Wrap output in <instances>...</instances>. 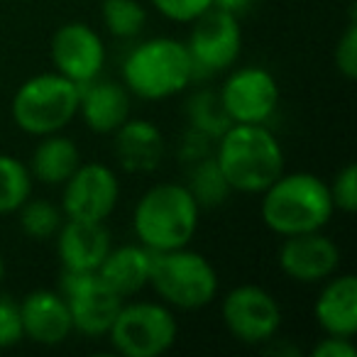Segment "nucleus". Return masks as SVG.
<instances>
[{
	"mask_svg": "<svg viewBox=\"0 0 357 357\" xmlns=\"http://www.w3.org/2000/svg\"><path fill=\"white\" fill-rule=\"evenodd\" d=\"M213 157L233 194H262L284 172V149L267 125L233 123L213 144Z\"/></svg>",
	"mask_w": 357,
	"mask_h": 357,
	"instance_id": "1",
	"label": "nucleus"
},
{
	"mask_svg": "<svg viewBox=\"0 0 357 357\" xmlns=\"http://www.w3.org/2000/svg\"><path fill=\"white\" fill-rule=\"evenodd\" d=\"M220 316L225 331L243 345H264L274 340L284 318L274 294L257 284L230 289L220 303Z\"/></svg>",
	"mask_w": 357,
	"mask_h": 357,
	"instance_id": "8",
	"label": "nucleus"
},
{
	"mask_svg": "<svg viewBox=\"0 0 357 357\" xmlns=\"http://www.w3.org/2000/svg\"><path fill=\"white\" fill-rule=\"evenodd\" d=\"M277 264L296 284H321L340 269V248L323 230L282 238Z\"/></svg>",
	"mask_w": 357,
	"mask_h": 357,
	"instance_id": "14",
	"label": "nucleus"
},
{
	"mask_svg": "<svg viewBox=\"0 0 357 357\" xmlns=\"http://www.w3.org/2000/svg\"><path fill=\"white\" fill-rule=\"evenodd\" d=\"M54 71L84 86L98 79L105 64V45L100 35L86 22H64L56 27L50 45Z\"/></svg>",
	"mask_w": 357,
	"mask_h": 357,
	"instance_id": "13",
	"label": "nucleus"
},
{
	"mask_svg": "<svg viewBox=\"0 0 357 357\" xmlns=\"http://www.w3.org/2000/svg\"><path fill=\"white\" fill-rule=\"evenodd\" d=\"M20 318L22 335L37 345H61L74 333L66 298L61 296V291H52V289H37L27 294L20 301Z\"/></svg>",
	"mask_w": 357,
	"mask_h": 357,
	"instance_id": "15",
	"label": "nucleus"
},
{
	"mask_svg": "<svg viewBox=\"0 0 357 357\" xmlns=\"http://www.w3.org/2000/svg\"><path fill=\"white\" fill-rule=\"evenodd\" d=\"M61 296L66 298V306L71 313L74 333L86 337L108 335L113 318L125 298H120L113 289H108L96 272H61Z\"/></svg>",
	"mask_w": 357,
	"mask_h": 357,
	"instance_id": "12",
	"label": "nucleus"
},
{
	"mask_svg": "<svg viewBox=\"0 0 357 357\" xmlns=\"http://www.w3.org/2000/svg\"><path fill=\"white\" fill-rule=\"evenodd\" d=\"M335 69L342 74V79L352 81L357 76V25L355 20L345 27L342 37L335 47Z\"/></svg>",
	"mask_w": 357,
	"mask_h": 357,
	"instance_id": "30",
	"label": "nucleus"
},
{
	"mask_svg": "<svg viewBox=\"0 0 357 357\" xmlns=\"http://www.w3.org/2000/svg\"><path fill=\"white\" fill-rule=\"evenodd\" d=\"M164 135L149 120L128 118L113 132V152L128 174H152L164 159Z\"/></svg>",
	"mask_w": 357,
	"mask_h": 357,
	"instance_id": "19",
	"label": "nucleus"
},
{
	"mask_svg": "<svg viewBox=\"0 0 357 357\" xmlns=\"http://www.w3.org/2000/svg\"><path fill=\"white\" fill-rule=\"evenodd\" d=\"M331 191V201L335 206V211L342 213H355L357 208V167L352 162H347L342 169H337V174L333 176V181L328 184Z\"/></svg>",
	"mask_w": 357,
	"mask_h": 357,
	"instance_id": "27",
	"label": "nucleus"
},
{
	"mask_svg": "<svg viewBox=\"0 0 357 357\" xmlns=\"http://www.w3.org/2000/svg\"><path fill=\"white\" fill-rule=\"evenodd\" d=\"M61 213L71 220L105 223L118 208V174L100 162H81L79 169L61 184Z\"/></svg>",
	"mask_w": 357,
	"mask_h": 357,
	"instance_id": "10",
	"label": "nucleus"
},
{
	"mask_svg": "<svg viewBox=\"0 0 357 357\" xmlns=\"http://www.w3.org/2000/svg\"><path fill=\"white\" fill-rule=\"evenodd\" d=\"M79 98L81 86L56 71L30 76L13 96V123L32 137L61 132L79 115Z\"/></svg>",
	"mask_w": 357,
	"mask_h": 357,
	"instance_id": "6",
	"label": "nucleus"
},
{
	"mask_svg": "<svg viewBox=\"0 0 357 357\" xmlns=\"http://www.w3.org/2000/svg\"><path fill=\"white\" fill-rule=\"evenodd\" d=\"M32 178L27 164L13 154H0V215H10L32 196Z\"/></svg>",
	"mask_w": 357,
	"mask_h": 357,
	"instance_id": "23",
	"label": "nucleus"
},
{
	"mask_svg": "<svg viewBox=\"0 0 357 357\" xmlns=\"http://www.w3.org/2000/svg\"><path fill=\"white\" fill-rule=\"evenodd\" d=\"M186 50L194 61V81L199 76H213L230 71L243 52V30L240 20L223 10H206L191 22Z\"/></svg>",
	"mask_w": 357,
	"mask_h": 357,
	"instance_id": "9",
	"label": "nucleus"
},
{
	"mask_svg": "<svg viewBox=\"0 0 357 357\" xmlns=\"http://www.w3.org/2000/svg\"><path fill=\"white\" fill-rule=\"evenodd\" d=\"M149 264H152V252L147 248L139 243L123 245L108 250L96 274L120 298H132L149 284Z\"/></svg>",
	"mask_w": 357,
	"mask_h": 357,
	"instance_id": "20",
	"label": "nucleus"
},
{
	"mask_svg": "<svg viewBox=\"0 0 357 357\" xmlns=\"http://www.w3.org/2000/svg\"><path fill=\"white\" fill-rule=\"evenodd\" d=\"M17 213V225L20 230L35 243H45V240H54V235L59 233L61 223H64V213L61 206H54L47 199H27Z\"/></svg>",
	"mask_w": 357,
	"mask_h": 357,
	"instance_id": "24",
	"label": "nucleus"
},
{
	"mask_svg": "<svg viewBox=\"0 0 357 357\" xmlns=\"http://www.w3.org/2000/svg\"><path fill=\"white\" fill-rule=\"evenodd\" d=\"M100 20L113 37L135 40L144 30L147 10L139 0H103L100 3Z\"/></svg>",
	"mask_w": 357,
	"mask_h": 357,
	"instance_id": "25",
	"label": "nucleus"
},
{
	"mask_svg": "<svg viewBox=\"0 0 357 357\" xmlns=\"http://www.w3.org/2000/svg\"><path fill=\"white\" fill-rule=\"evenodd\" d=\"M123 84L142 100H167L194 84V61L186 42L149 37L135 45L123 61Z\"/></svg>",
	"mask_w": 357,
	"mask_h": 357,
	"instance_id": "4",
	"label": "nucleus"
},
{
	"mask_svg": "<svg viewBox=\"0 0 357 357\" xmlns=\"http://www.w3.org/2000/svg\"><path fill=\"white\" fill-rule=\"evenodd\" d=\"M252 3H255V0H213V8H215V10L228 13V15H233V17H238V20H240V17L250 13Z\"/></svg>",
	"mask_w": 357,
	"mask_h": 357,
	"instance_id": "32",
	"label": "nucleus"
},
{
	"mask_svg": "<svg viewBox=\"0 0 357 357\" xmlns=\"http://www.w3.org/2000/svg\"><path fill=\"white\" fill-rule=\"evenodd\" d=\"M335 206L328 181L311 172H282L262 191L259 215L279 238L323 230L331 223Z\"/></svg>",
	"mask_w": 357,
	"mask_h": 357,
	"instance_id": "2",
	"label": "nucleus"
},
{
	"mask_svg": "<svg viewBox=\"0 0 357 357\" xmlns=\"http://www.w3.org/2000/svg\"><path fill=\"white\" fill-rule=\"evenodd\" d=\"M81 164V149L71 137L61 132H52L40 137L35 152L30 157L32 178L45 186H61Z\"/></svg>",
	"mask_w": 357,
	"mask_h": 357,
	"instance_id": "21",
	"label": "nucleus"
},
{
	"mask_svg": "<svg viewBox=\"0 0 357 357\" xmlns=\"http://www.w3.org/2000/svg\"><path fill=\"white\" fill-rule=\"evenodd\" d=\"M218 98L230 123L267 125L279 108V84L264 66H240L220 84Z\"/></svg>",
	"mask_w": 357,
	"mask_h": 357,
	"instance_id": "11",
	"label": "nucleus"
},
{
	"mask_svg": "<svg viewBox=\"0 0 357 357\" xmlns=\"http://www.w3.org/2000/svg\"><path fill=\"white\" fill-rule=\"evenodd\" d=\"M313 318L323 335L355 337L357 333V277L350 272H335L321 282L316 301H313Z\"/></svg>",
	"mask_w": 357,
	"mask_h": 357,
	"instance_id": "17",
	"label": "nucleus"
},
{
	"mask_svg": "<svg viewBox=\"0 0 357 357\" xmlns=\"http://www.w3.org/2000/svg\"><path fill=\"white\" fill-rule=\"evenodd\" d=\"M178 337V321L162 301H130L118 308L108 340L123 357H162Z\"/></svg>",
	"mask_w": 357,
	"mask_h": 357,
	"instance_id": "7",
	"label": "nucleus"
},
{
	"mask_svg": "<svg viewBox=\"0 0 357 357\" xmlns=\"http://www.w3.org/2000/svg\"><path fill=\"white\" fill-rule=\"evenodd\" d=\"M149 3L159 15L181 25H191L196 17L213 8V0H149Z\"/></svg>",
	"mask_w": 357,
	"mask_h": 357,
	"instance_id": "28",
	"label": "nucleus"
},
{
	"mask_svg": "<svg viewBox=\"0 0 357 357\" xmlns=\"http://www.w3.org/2000/svg\"><path fill=\"white\" fill-rule=\"evenodd\" d=\"M54 243L61 269L81 274L98 272L100 262L113 248L105 223H86L71 218H64L59 233L54 235Z\"/></svg>",
	"mask_w": 357,
	"mask_h": 357,
	"instance_id": "16",
	"label": "nucleus"
},
{
	"mask_svg": "<svg viewBox=\"0 0 357 357\" xmlns=\"http://www.w3.org/2000/svg\"><path fill=\"white\" fill-rule=\"evenodd\" d=\"M201 208L186 184L162 181L144 191L132 211V233L149 252L186 248L199 230Z\"/></svg>",
	"mask_w": 357,
	"mask_h": 357,
	"instance_id": "3",
	"label": "nucleus"
},
{
	"mask_svg": "<svg viewBox=\"0 0 357 357\" xmlns=\"http://www.w3.org/2000/svg\"><path fill=\"white\" fill-rule=\"evenodd\" d=\"M169 308L199 311L215 301L220 279L206 255L186 248L152 252L149 284Z\"/></svg>",
	"mask_w": 357,
	"mask_h": 357,
	"instance_id": "5",
	"label": "nucleus"
},
{
	"mask_svg": "<svg viewBox=\"0 0 357 357\" xmlns=\"http://www.w3.org/2000/svg\"><path fill=\"white\" fill-rule=\"evenodd\" d=\"M357 347L352 337L340 335H323L316 345L311 347V357H355Z\"/></svg>",
	"mask_w": 357,
	"mask_h": 357,
	"instance_id": "31",
	"label": "nucleus"
},
{
	"mask_svg": "<svg viewBox=\"0 0 357 357\" xmlns=\"http://www.w3.org/2000/svg\"><path fill=\"white\" fill-rule=\"evenodd\" d=\"M132 93L125 84L110 79H93L81 86L79 115L86 128L96 135H113L132 110Z\"/></svg>",
	"mask_w": 357,
	"mask_h": 357,
	"instance_id": "18",
	"label": "nucleus"
},
{
	"mask_svg": "<svg viewBox=\"0 0 357 357\" xmlns=\"http://www.w3.org/2000/svg\"><path fill=\"white\" fill-rule=\"evenodd\" d=\"M186 113H189V123L194 130H199L201 135L215 139L230 128V120L225 115L223 105H220L218 91H199L189 98V105H186Z\"/></svg>",
	"mask_w": 357,
	"mask_h": 357,
	"instance_id": "26",
	"label": "nucleus"
},
{
	"mask_svg": "<svg viewBox=\"0 0 357 357\" xmlns=\"http://www.w3.org/2000/svg\"><path fill=\"white\" fill-rule=\"evenodd\" d=\"M186 189L191 191V196H194L201 211L225 204L228 196L233 194L218 162H215L213 152L196 159V162H189V184H186Z\"/></svg>",
	"mask_w": 357,
	"mask_h": 357,
	"instance_id": "22",
	"label": "nucleus"
},
{
	"mask_svg": "<svg viewBox=\"0 0 357 357\" xmlns=\"http://www.w3.org/2000/svg\"><path fill=\"white\" fill-rule=\"evenodd\" d=\"M22 318L20 303L13 296L0 294V350L13 347L22 340Z\"/></svg>",
	"mask_w": 357,
	"mask_h": 357,
	"instance_id": "29",
	"label": "nucleus"
},
{
	"mask_svg": "<svg viewBox=\"0 0 357 357\" xmlns=\"http://www.w3.org/2000/svg\"><path fill=\"white\" fill-rule=\"evenodd\" d=\"M3 279H6V257L0 255V282H3Z\"/></svg>",
	"mask_w": 357,
	"mask_h": 357,
	"instance_id": "33",
	"label": "nucleus"
}]
</instances>
